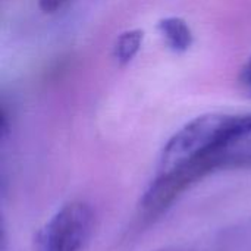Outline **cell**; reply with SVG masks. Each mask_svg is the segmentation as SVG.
<instances>
[{"mask_svg": "<svg viewBox=\"0 0 251 251\" xmlns=\"http://www.w3.org/2000/svg\"><path fill=\"white\" fill-rule=\"evenodd\" d=\"M250 134L251 113L201 115L184 125L165 144L159 174L200 157L228 151L234 143Z\"/></svg>", "mask_w": 251, "mask_h": 251, "instance_id": "6da1fadb", "label": "cell"}, {"mask_svg": "<svg viewBox=\"0 0 251 251\" xmlns=\"http://www.w3.org/2000/svg\"><path fill=\"white\" fill-rule=\"evenodd\" d=\"M240 157L243 156H232L228 151H224L196 159L166 172H160L159 176L150 184L140 201V209L144 218L154 219L160 216L188 187L204 178L207 174L225 165L244 163V160Z\"/></svg>", "mask_w": 251, "mask_h": 251, "instance_id": "7a4b0ae2", "label": "cell"}, {"mask_svg": "<svg viewBox=\"0 0 251 251\" xmlns=\"http://www.w3.org/2000/svg\"><path fill=\"white\" fill-rule=\"evenodd\" d=\"M93 222L94 215L88 204L68 203L37 234L34 251H81L91 235Z\"/></svg>", "mask_w": 251, "mask_h": 251, "instance_id": "3957f363", "label": "cell"}, {"mask_svg": "<svg viewBox=\"0 0 251 251\" xmlns=\"http://www.w3.org/2000/svg\"><path fill=\"white\" fill-rule=\"evenodd\" d=\"M157 28L171 50L176 53H182L191 47L193 32L184 19L176 16L165 18L157 24Z\"/></svg>", "mask_w": 251, "mask_h": 251, "instance_id": "277c9868", "label": "cell"}, {"mask_svg": "<svg viewBox=\"0 0 251 251\" xmlns=\"http://www.w3.org/2000/svg\"><path fill=\"white\" fill-rule=\"evenodd\" d=\"M143 35L144 32L141 29H128L118 37L116 44H115V51H113L118 63L126 65L135 57V54L138 53L141 47Z\"/></svg>", "mask_w": 251, "mask_h": 251, "instance_id": "5b68a950", "label": "cell"}, {"mask_svg": "<svg viewBox=\"0 0 251 251\" xmlns=\"http://www.w3.org/2000/svg\"><path fill=\"white\" fill-rule=\"evenodd\" d=\"M240 85L243 87L244 93L251 97V57L246 62L240 72Z\"/></svg>", "mask_w": 251, "mask_h": 251, "instance_id": "8992f818", "label": "cell"}, {"mask_svg": "<svg viewBox=\"0 0 251 251\" xmlns=\"http://www.w3.org/2000/svg\"><path fill=\"white\" fill-rule=\"evenodd\" d=\"M68 0H38V6L46 13H54L56 10L62 9Z\"/></svg>", "mask_w": 251, "mask_h": 251, "instance_id": "52a82bcc", "label": "cell"}]
</instances>
